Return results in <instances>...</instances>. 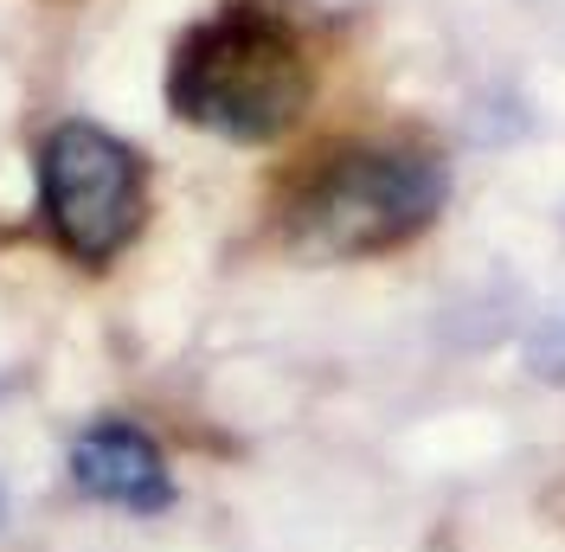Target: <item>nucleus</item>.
Here are the masks:
<instances>
[{"label":"nucleus","mask_w":565,"mask_h":552,"mask_svg":"<svg viewBox=\"0 0 565 552\" xmlns=\"http://www.w3.org/2000/svg\"><path fill=\"white\" fill-rule=\"evenodd\" d=\"M168 104H174L180 123L212 129L225 141H277L309 109L302 45L282 20L232 7L174 45Z\"/></svg>","instance_id":"nucleus-1"},{"label":"nucleus","mask_w":565,"mask_h":552,"mask_svg":"<svg viewBox=\"0 0 565 552\" xmlns=\"http://www.w3.org/2000/svg\"><path fill=\"white\" fill-rule=\"evenodd\" d=\"M450 168L430 148L360 141L328 155L289 200V238L309 257H380L437 225Z\"/></svg>","instance_id":"nucleus-2"},{"label":"nucleus","mask_w":565,"mask_h":552,"mask_svg":"<svg viewBox=\"0 0 565 552\" xmlns=\"http://www.w3.org/2000/svg\"><path fill=\"white\" fill-rule=\"evenodd\" d=\"M39 206L52 238L77 264L104 270L122 257L148 212V173L129 141H116L97 123H58L39 148Z\"/></svg>","instance_id":"nucleus-3"},{"label":"nucleus","mask_w":565,"mask_h":552,"mask_svg":"<svg viewBox=\"0 0 565 552\" xmlns=\"http://www.w3.org/2000/svg\"><path fill=\"white\" fill-rule=\"evenodd\" d=\"M71 482H77L84 501H104V508H122V514L174 508V469H168L161 444L129 417H97V424L77 431Z\"/></svg>","instance_id":"nucleus-4"},{"label":"nucleus","mask_w":565,"mask_h":552,"mask_svg":"<svg viewBox=\"0 0 565 552\" xmlns=\"http://www.w3.org/2000/svg\"><path fill=\"white\" fill-rule=\"evenodd\" d=\"M533 367H540L546 380H565V321H553V328L533 341Z\"/></svg>","instance_id":"nucleus-5"},{"label":"nucleus","mask_w":565,"mask_h":552,"mask_svg":"<svg viewBox=\"0 0 565 552\" xmlns=\"http://www.w3.org/2000/svg\"><path fill=\"white\" fill-rule=\"evenodd\" d=\"M0 520H7V488H0Z\"/></svg>","instance_id":"nucleus-6"}]
</instances>
